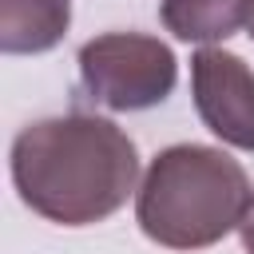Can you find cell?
Masks as SVG:
<instances>
[{"mask_svg": "<svg viewBox=\"0 0 254 254\" xmlns=\"http://www.w3.org/2000/svg\"><path fill=\"white\" fill-rule=\"evenodd\" d=\"M139 179V151L123 127L99 115L28 123L12 143V183L40 218L91 226L111 218Z\"/></svg>", "mask_w": 254, "mask_h": 254, "instance_id": "1", "label": "cell"}, {"mask_svg": "<svg viewBox=\"0 0 254 254\" xmlns=\"http://www.w3.org/2000/svg\"><path fill=\"white\" fill-rule=\"evenodd\" d=\"M254 190L238 159L202 143L159 151L139 183V230L171 250H202L222 242L250 214Z\"/></svg>", "mask_w": 254, "mask_h": 254, "instance_id": "2", "label": "cell"}, {"mask_svg": "<svg viewBox=\"0 0 254 254\" xmlns=\"http://www.w3.org/2000/svg\"><path fill=\"white\" fill-rule=\"evenodd\" d=\"M79 79L87 95L111 111H147L175 91V52L143 32H107L79 48Z\"/></svg>", "mask_w": 254, "mask_h": 254, "instance_id": "3", "label": "cell"}, {"mask_svg": "<svg viewBox=\"0 0 254 254\" xmlns=\"http://www.w3.org/2000/svg\"><path fill=\"white\" fill-rule=\"evenodd\" d=\"M190 87L202 123L230 147L254 151V71L242 56L202 48L190 60Z\"/></svg>", "mask_w": 254, "mask_h": 254, "instance_id": "4", "label": "cell"}, {"mask_svg": "<svg viewBox=\"0 0 254 254\" xmlns=\"http://www.w3.org/2000/svg\"><path fill=\"white\" fill-rule=\"evenodd\" d=\"M71 0H0V48L8 56H40L64 40Z\"/></svg>", "mask_w": 254, "mask_h": 254, "instance_id": "5", "label": "cell"}, {"mask_svg": "<svg viewBox=\"0 0 254 254\" xmlns=\"http://www.w3.org/2000/svg\"><path fill=\"white\" fill-rule=\"evenodd\" d=\"M254 0H163L159 16L171 36L187 44H214L250 24Z\"/></svg>", "mask_w": 254, "mask_h": 254, "instance_id": "6", "label": "cell"}, {"mask_svg": "<svg viewBox=\"0 0 254 254\" xmlns=\"http://www.w3.org/2000/svg\"><path fill=\"white\" fill-rule=\"evenodd\" d=\"M242 246H246V254H254V202H250V214L242 218Z\"/></svg>", "mask_w": 254, "mask_h": 254, "instance_id": "7", "label": "cell"}, {"mask_svg": "<svg viewBox=\"0 0 254 254\" xmlns=\"http://www.w3.org/2000/svg\"><path fill=\"white\" fill-rule=\"evenodd\" d=\"M246 28H250V36H254V8H250V24H246Z\"/></svg>", "mask_w": 254, "mask_h": 254, "instance_id": "8", "label": "cell"}]
</instances>
